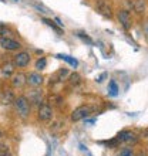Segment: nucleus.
Masks as SVG:
<instances>
[{"mask_svg": "<svg viewBox=\"0 0 148 156\" xmlns=\"http://www.w3.org/2000/svg\"><path fill=\"white\" fill-rule=\"evenodd\" d=\"M14 108H16L17 115L20 118L26 119L30 116V112H31V107H30V101L26 95H20V97H16L14 99Z\"/></svg>", "mask_w": 148, "mask_h": 156, "instance_id": "nucleus-1", "label": "nucleus"}, {"mask_svg": "<svg viewBox=\"0 0 148 156\" xmlns=\"http://www.w3.org/2000/svg\"><path fill=\"white\" fill-rule=\"evenodd\" d=\"M93 114V107L91 105H80L71 112V121L73 122H78V121H84L86 118Z\"/></svg>", "mask_w": 148, "mask_h": 156, "instance_id": "nucleus-2", "label": "nucleus"}, {"mask_svg": "<svg viewBox=\"0 0 148 156\" xmlns=\"http://www.w3.org/2000/svg\"><path fill=\"white\" fill-rule=\"evenodd\" d=\"M54 116V111L53 107L49 105V104H40L39 105V109H37V118L41 122H50Z\"/></svg>", "mask_w": 148, "mask_h": 156, "instance_id": "nucleus-3", "label": "nucleus"}, {"mask_svg": "<svg viewBox=\"0 0 148 156\" xmlns=\"http://www.w3.org/2000/svg\"><path fill=\"white\" fill-rule=\"evenodd\" d=\"M117 19H118L120 24L123 26L125 30H130L132 26V19H131V14H130V12L128 10H125V9H121V10H118L117 12Z\"/></svg>", "mask_w": 148, "mask_h": 156, "instance_id": "nucleus-4", "label": "nucleus"}, {"mask_svg": "<svg viewBox=\"0 0 148 156\" xmlns=\"http://www.w3.org/2000/svg\"><path fill=\"white\" fill-rule=\"evenodd\" d=\"M0 47L4 50H7V51H17V50H20L21 44L17 40H14V38L0 37Z\"/></svg>", "mask_w": 148, "mask_h": 156, "instance_id": "nucleus-5", "label": "nucleus"}, {"mask_svg": "<svg viewBox=\"0 0 148 156\" xmlns=\"http://www.w3.org/2000/svg\"><path fill=\"white\" fill-rule=\"evenodd\" d=\"M29 62H30V54L27 51H20L16 55H13V64H14V67L23 68V67L29 66Z\"/></svg>", "mask_w": 148, "mask_h": 156, "instance_id": "nucleus-6", "label": "nucleus"}, {"mask_svg": "<svg viewBox=\"0 0 148 156\" xmlns=\"http://www.w3.org/2000/svg\"><path fill=\"white\" fill-rule=\"evenodd\" d=\"M117 140L123 142V144H127V145H134L138 142V136L131 131H123L117 135Z\"/></svg>", "mask_w": 148, "mask_h": 156, "instance_id": "nucleus-7", "label": "nucleus"}, {"mask_svg": "<svg viewBox=\"0 0 148 156\" xmlns=\"http://www.w3.org/2000/svg\"><path fill=\"white\" fill-rule=\"evenodd\" d=\"M95 7H97V10H98L103 16L108 17V19L113 17V7H111V4L108 3V2H105V0H97Z\"/></svg>", "mask_w": 148, "mask_h": 156, "instance_id": "nucleus-8", "label": "nucleus"}, {"mask_svg": "<svg viewBox=\"0 0 148 156\" xmlns=\"http://www.w3.org/2000/svg\"><path fill=\"white\" fill-rule=\"evenodd\" d=\"M43 82H44V78H43L41 74H39V73H30V74L27 75V84H29L30 87H33V88L40 87Z\"/></svg>", "mask_w": 148, "mask_h": 156, "instance_id": "nucleus-9", "label": "nucleus"}, {"mask_svg": "<svg viewBox=\"0 0 148 156\" xmlns=\"http://www.w3.org/2000/svg\"><path fill=\"white\" fill-rule=\"evenodd\" d=\"M26 84H27V75H24L23 73H17L12 77L13 88H23Z\"/></svg>", "mask_w": 148, "mask_h": 156, "instance_id": "nucleus-10", "label": "nucleus"}, {"mask_svg": "<svg viewBox=\"0 0 148 156\" xmlns=\"http://www.w3.org/2000/svg\"><path fill=\"white\" fill-rule=\"evenodd\" d=\"M14 99H16V95L12 90H4L0 95V102L3 105H12L14 104Z\"/></svg>", "mask_w": 148, "mask_h": 156, "instance_id": "nucleus-11", "label": "nucleus"}, {"mask_svg": "<svg viewBox=\"0 0 148 156\" xmlns=\"http://www.w3.org/2000/svg\"><path fill=\"white\" fill-rule=\"evenodd\" d=\"M147 9V0H132V10L138 14L145 12Z\"/></svg>", "mask_w": 148, "mask_h": 156, "instance_id": "nucleus-12", "label": "nucleus"}, {"mask_svg": "<svg viewBox=\"0 0 148 156\" xmlns=\"http://www.w3.org/2000/svg\"><path fill=\"white\" fill-rule=\"evenodd\" d=\"M29 101L30 102L40 105L41 104V90H31L29 92Z\"/></svg>", "mask_w": 148, "mask_h": 156, "instance_id": "nucleus-13", "label": "nucleus"}, {"mask_svg": "<svg viewBox=\"0 0 148 156\" xmlns=\"http://www.w3.org/2000/svg\"><path fill=\"white\" fill-rule=\"evenodd\" d=\"M57 58L63 60V61H66L67 64H70L73 68H77L78 67V61L74 57H71V55H67V54H57Z\"/></svg>", "mask_w": 148, "mask_h": 156, "instance_id": "nucleus-14", "label": "nucleus"}, {"mask_svg": "<svg viewBox=\"0 0 148 156\" xmlns=\"http://www.w3.org/2000/svg\"><path fill=\"white\" fill-rule=\"evenodd\" d=\"M83 82V80H81V75L78 74V73H73V74H70L68 75V84H70V87H78L80 84Z\"/></svg>", "mask_w": 148, "mask_h": 156, "instance_id": "nucleus-15", "label": "nucleus"}, {"mask_svg": "<svg viewBox=\"0 0 148 156\" xmlns=\"http://www.w3.org/2000/svg\"><path fill=\"white\" fill-rule=\"evenodd\" d=\"M67 75H68V70H67V68H60V70L54 74L53 80L56 82H60V81H63V80H66Z\"/></svg>", "mask_w": 148, "mask_h": 156, "instance_id": "nucleus-16", "label": "nucleus"}, {"mask_svg": "<svg viewBox=\"0 0 148 156\" xmlns=\"http://www.w3.org/2000/svg\"><path fill=\"white\" fill-rule=\"evenodd\" d=\"M108 95L110 97H117L118 95V85H117V82L114 80H111L108 82Z\"/></svg>", "mask_w": 148, "mask_h": 156, "instance_id": "nucleus-17", "label": "nucleus"}, {"mask_svg": "<svg viewBox=\"0 0 148 156\" xmlns=\"http://www.w3.org/2000/svg\"><path fill=\"white\" fill-rule=\"evenodd\" d=\"M41 21H43V23H46V24L49 26V27H51L53 30H56V31H57L58 34H61V33H63L61 29H60L58 26L54 24V21H53V20H50V19H47V17H43V19H41Z\"/></svg>", "mask_w": 148, "mask_h": 156, "instance_id": "nucleus-18", "label": "nucleus"}, {"mask_svg": "<svg viewBox=\"0 0 148 156\" xmlns=\"http://www.w3.org/2000/svg\"><path fill=\"white\" fill-rule=\"evenodd\" d=\"M46 67H47V60H46L44 57H40L36 61V70L37 71H41V70H44Z\"/></svg>", "mask_w": 148, "mask_h": 156, "instance_id": "nucleus-19", "label": "nucleus"}, {"mask_svg": "<svg viewBox=\"0 0 148 156\" xmlns=\"http://www.w3.org/2000/svg\"><path fill=\"white\" fill-rule=\"evenodd\" d=\"M14 64H10V62H7L6 66H3V68H2V71H3V74L6 75V77H10V75L13 74V71H14Z\"/></svg>", "mask_w": 148, "mask_h": 156, "instance_id": "nucleus-20", "label": "nucleus"}, {"mask_svg": "<svg viewBox=\"0 0 148 156\" xmlns=\"http://www.w3.org/2000/svg\"><path fill=\"white\" fill-rule=\"evenodd\" d=\"M115 156H135V153H134L132 148H123Z\"/></svg>", "mask_w": 148, "mask_h": 156, "instance_id": "nucleus-21", "label": "nucleus"}, {"mask_svg": "<svg viewBox=\"0 0 148 156\" xmlns=\"http://www.w3.org/2000/svg\"><path fill=\"white\" fill-rule=\"evenodd\" d=\"M0 156H12L10 149L6 144H0Z\"/></svg>", "mask_w": 148, "mask_h": 156, "instance_id": "nucleus-22", "label": "nucleus"}, {"mask_svg": "<svg viewBox=\"0 0 148 156\" xmlns=\"http://www.w3.org/2000/svg\"><path fill=\"white\" fill-rule=\"evenodd\" d=\"M9 34H10L9 27L3 23H0V37H9Z\"/></svg>", "mask_w": 148, "mask_h": 156, "instance_id": "nucleus-23", "label": "nucleus"}, {"mask_svg": "<svg viewBox=\"0 0 148 156\" xmlns=\"http://www.w3.org/2000/svg\"><path fill=\"white\" fill-rule=\"evenodd\" d=\"M51 107H60L61 105V102H64V99L61 98V97H58V95H53L51 97Z\"/></svg>", "mask_w": 148, "mask_h": 156, "instance_id": "nucleus-24", "label": "nucleus"}, {"mask_svg": "<svg viewBox=\"0 0 148 156\" xmlns=\"http://www.w3.org/2000/svg\"><path fill=\"white\" fill-rule=\"evenodd\" d=\"M77 37H80L83 41H87L88 44H93V40H91V38L88 37L86 33H81V31H78V33H77Z\"/></svg>", "mask_w": 148, "mask_h": 156, "instance_id": "nucleus-25", "label": "nucleus"}, {"mask_svg": "<svg viewBox=\"0 0 148 156\" xmlns=\"http://www.w3.org/2000/svg\"><path fill=\"white\" fill-rule=\"evenodd\" d=\"M142 30H144V34L148 37V19H145L144 23H142Z\"/></svg>", "mask_w": 148, "mask_h": 156, "instance_id": "nucleus-26", "label": "nucleus"}, {"mask_svg": "<svg viewBox=\"0 0 148 156\" xmlns=\"http://www.w3.org/2000/svg\"><path fill=\"white\" fill-rule=\"evenodd\" d=\"M56 21H57V24H58V26H63L61 20H60V19H58V17H56Z\"/></svg>", "mask_w": 148, "mask_h": 156, "instance_id": "nucleus-27", "label": "nucleus"}, {"mask_svg": "<svg viewBox=\"0 0 148 156\" xmlns=\"http://www.w3.org/2000/svg\"><path fill=\"white\" fill-rule=\"evenodd\" d=\"M3 136H4V133H3V131L0 129V138H3Z\"/></svg>", "mask_w": 148, "mask_h": 156, "instance_id": "nucleus-28", "label": "nucleus"}, {"mask_svg": "<svg viewBox=\"0 0 148 156\" xmlns=\"http://www.w3.org/2000/svg\"><path fill=\"white\" fill-rule=\"evenodd\" d=\"M138 156H145V155H138Z\"/></svg>", "mask_w": 148, "mask_h": 156, "instance_id": "nucleus-29", "label": "nucleus"}]
</instances>
